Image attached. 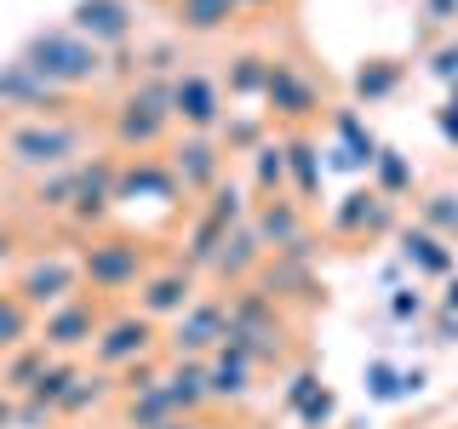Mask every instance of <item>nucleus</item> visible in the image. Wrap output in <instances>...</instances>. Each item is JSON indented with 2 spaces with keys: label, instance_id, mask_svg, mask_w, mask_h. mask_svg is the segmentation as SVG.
I'll return each instance as SVG.
<instances>
[{
  "label": "nucleus",
  "instance_id": "obj_1",
  "mask_svg": "<svg viewBox=\"0 0 458 429\" xmlns=\"http://www.w3.org/2000/svg\"><path fill=\"white\" fill-rule=\"evenodd\" d=\"M92 121L81 114H0V161L23 178H52L92 155Z\"/></svg>",
  "mask_w": 458,
  "mask_h": 429
},
{
  "label": "nucleus",
  "instance_id": "obj_2",
  "mask_svg": "<svg viewBox=\"0 0 458 429\" xmlns=\"http://www.w3.org/2000/svg\"><path fill=\"white\" fill-rule=\"evenodd\" d=\"M18 63H29L52 92H69V97L109 75V57L98 52L92 40H81L75 29H40V35H29L23 52H18Z\"/></svg>",
  "mask_w": 458,
  "mask_h": 429
},
{
  "label": "nucleus",
  "instance_id": "obj_3",
  "mask_svg": "<svg viewBox=\"0 0 458 429\" xmlns=\"http://www.w3.org/2000/svg\"><path fill=\"white\" fill-rule=\"evenodd\" d=\"M149 269H155V257L138 235L98 229V235L81 240V281H86V292H98V298H132Z\"/></svg>",
  "mask_w": 458,
  "mask_h": 429
},
{
  "label": "nucleus",
  "instance_id": "obj_4",
  "mask_svg": "<svg viewBox=\"0 0 458 429\" xmlns=\"http://www.w3.org/2000/svg\"><path fill=\"white\" fill-rule=\"evenodd\" d=\"M109 138L114 149L126 155H149L172 138V97H166V80H138L114 97L109 109Z\"/></svg>",
  "mask_w": 458,
  "mask_h": 429
},
{
  "label": "nucleus",
  "instance_id": "obj_5",
  "mask_svg": "<svg viewBox=\"0 0 458 429\" xmlns=\"http://www.w3.org/2000/svg\"><path fill=\"white\" fill-rule=\"evenodd\" d=\"M81 286H86L81 281V252H57V247L29 252L18 264V275H12V292H18L35 315H47L57 304H69V298H81Z\"/></svg>",
  "mask_w": 458,
  "mask_h": 429
},
{
  "label": "nucleus",
  "instance_id": "obj_6",
  "mask_svg": "<svg viewBox=\"0 0 458 429\" xmlns=\"http://www.w3.org/2000/svg\"><path fill=\"white\" fill-rule=\"evenodd\" d=\"M161 326L143 321L138 309H121V315H104V326H98L92 338V366L98 372H132L143 361H155V349H161Z\"/></svg>",
  "mask_w": 458,
  "mask_h": 429
},
{
  "label": "nucleus",
  "instance_id": "obj_7",
  "mask_svg": "<svg viewBox=\"0 0 458 429\" xmlns=\"http://www.w3.org/2000/svg\"><path fill=\"white\" fill-rule=\"evenodd\" d=\"M166 97H172V126H183V132L218 138V126L229 121V92L207 69H178V75L166 80Z\"/></svg>",
  "mask_w": 458,
  "mask_h": 429
},
{
  "label": "nucleus",
  "instance_id": "obj_8",
  "mask_svg": "<svg viewBox=\"0 0 458 429\" xmlns=\"http://www.w3.org/2000/svg\"><path fill=\"white\" fill-rule=\"evenodd\" d=\"M264 104L276 121H293L304 126L327 109V92H321V75L304 63V57H269V86H264Z\"/></svg>",
  "mask_w": 458,
  "mask_h": 429
},
{
  "label": "nucleus",
  "instance_id": "obj_9",
  "mask_svg": "<svg viewBox=\"0 0 458 429\" xmlns=\"http://www.w3.org/2000/svg\"><path fill=\"white\" fill-rule=\"evenodd\" d=\"M224 332H229V292H207L172 321L166 355L172 361H207V355H218Z\"/></svg>",
  "mask_w": 458,
  "mask_h": 429
},
{
  "label": "nucleus",
  "instance_id": "obj_10",
  "mask_svg": "<svg viewBox=\"0 0 458 429\" xmlns=\"http://www.w3.org/2000/svg\"><path fill=\"white\" fill-rule=\"evenodd\" d=\"M229 332L247 338L264 361H281L286 355V321H281V304L264 292V286H235L229 292Z\"/></svg>",
  "mask_w": 458,
  "mask_h": 429
},
{
  "label": "nucleus",
  "instance_id": "obj_11",
  "mask_svg": "<svg viewBox=\"0 0 458 429\" xmlns=\"http://www.w3.org/2000/svg\"><path fill=\"white\" fill-rule=\"evenodd\" d=\"M132 298H138L132 309L143 315V321L172 326V321H178V315L200 298V275H195V269H183V264H155L149 275L138 281V292H132Z\"/></svg>",
  "mask_w": 458,
  "mask_h": 429
},
{
  "label": "nucleus",
  "instance_id": "obj_12",
  "mask_svg": "<svg viewBox=\"0 0 458 429\" xmlns=\"http://www.w3.org/2000/svg\"><path fill=\"white\" fill-rule=\"evenodd\" d=\"M166 166H172V178H178V195H212L224 183L229 149L212 132H183V138H172Z\"/></svg>",
  "mask_w": 458,
  "mask_h": 429
},
{
  "label": "nucleus",
  "instance_id": "obj_13",
  "mask_svg": "<svg viewBox=\"0 0 458 429\" xmlns=\"http://www.w3.org/2000/svg\"><path fill=\"white\" fill-rule=\"evenodd\" d=\"M98 326H104V304H98L92 292H81V298H69V304H57V309L40 315V321H35V343H47L52 355H81V349H92Z\"/></svg>",
  "mask_w": 458,
  "mask_h": 429
},
{
  "label": "nucleus",
  "instance_id": "obj_14",
  "mask_svg": "<svg viewBox=\"0 0 458 429\" xmlns=\"http://www.w3.org/2000/svg\"><path fill=\"white\" fill-rule=\"evenodd\" d=\"M252 235L264 240V252H310V206L293 195L252 200Z\"/></svg>",
  "mask_w": 458,
  "mask_h": 429
},
{
  "label": "nucleus",
  "instance_id": "obj_15",
  "mask_svg": "<svg viewBox=\"0 0 458 429\" xmlns=\"http://www.w3.org/2000/svg\"><path fill=\"white\" fill-rule=\"evenodd\" d=\"M69 29H75L81 40H92L98 52H121V46H132V35H138V6L132 0H75Z\"/></svg>",
  "mask_w": 458,
  "mask_h": 429
},
{
  "label": "nucleus",
  "instance_id": "obj_16",
  "mask_svg": "<svg viewBox=\"0 0 458 429\" xmlns=\"http://www.w3.org/2000/svg\"><path fill=\"white\" fill-rule=\"evenodd\" d=\"M69 109H75V97L52 92L29 63H18V57L0 63V114H69Z\"/></svg>",
  "mask_w": 458,
  "mask_h": 429
},
{
  "label": "nucleus",
  "instance_id": "obj_17",
  "mask_svg": "<svg viewBox=\"0 0 458 429\" xmlns=\"http://www.w3.org/2000/svg\"><path fill=\"white\" fill-rule=\"evenodd\" d=\"M390 229H401L395 218V200H384L378 189H350L333 206V235L338 240H372V235H390Z\"/></svg>",
  "mask_w": 458,
  "mask_h": 429
},
{
  "label": "nucleus",
  "instance_id": "obj_18",
  "mask_svg": "<svg viewBox=\"0 0 458 429\" xmlns=\"http://www.w3.org/2000/svg\"><path fill=\"white\" fill-rule=\"evenodd\" d=\"M395 240H401V257H407L419 275H429V281H447L453 269H458V247H453V240H441V235H429L424 223H401Z\"/></svg>",
  "mask_w": 458,
  "mask_h": 429
},
{
  "label": "nucleus",
  "instance_id": "obj_19",
  "mask_svg": "<svg viewBox=\"0 0 458 429\" xmlns=\"http://www.w3.org/2000/svg\"><path fill=\"white\" fill-rule=\"evenodd\" d=\"M264 240L252 235V223H235L229 229V240H224V252H218V264H212V281H224V286H247L258 269H264Z\"/></svg>",
  "mask_w": 458,
  "mask_h": 429
},
{
  "label": "nucleus",
  "instance_id": "obj_20",
  "mask_svg": "<svg viewBox=\"0 0 458 429\" xmlns=\"http://www.w3.org/2000/svg\"><path fill=\"white\" fill-rule=\"evenodd\" d=\"M286 183H293V200H310L321 195V149H315L310 132H286Z\"/></svg>",
  "mask_w": 458,
  "mask_h": 429
},
{
  "label": "nucleus",
  "instance_id": "obj_21",
  "mask_svg": "<svg viewBox=\"0 0 458 429\" xmlns=\"http://www.w3.org/2000/svg\"><path fill=\"white\" fill-rule=\"evenodd\" d=\"M224 240H229V223H218L212 212H195L190 235H183V257H178V264L195 269V275H212V264H218Z\"/></svg>",
  "mask_w": 458,
  "mask_h": 429
},
{
  "label": "nucleus",
  "instance_id": "obj_22",
  "mask_svg": "<svg viewBox=\"0 0 458 429\" xmlns=\"http://www.w3.org/2000/svg\"><path fill=\"white\" fill-rule=\"evenodd\" d=\"M252 372L258 366H247V361H235V355H207V395L218 400V407H241V400L252 395Z\"/></svg>",
  "mask_w": 458,
  "mask_h": 429
},
{
  "label": "nucleus",
  "instance_id": "obj_23",
  "mask_svg": "<svg viewBox=\"0 0 458 429\" xmlns=\"http://www.w3.org/2000/svg\"><path fill=\"white\" fill-rule=\"evenodd\" d=\"M235 18H241L235 0H172V23L183 35H224Z\"/></svg>",
  "mask_w": 458,
  "mask_h": 429
},
{
  "label": "nucleus",
  "instance_id": "obj_24",
  "mask_svg": "<svg viewBox=\"0 0 458 429\" xmlns=\"http://www.w3.org/2000/svg\"><path fill=\"white\" fill-rule=\"evenodd\" d=\"M166 395H172V407H178V418H195L200 407H207V361H172L166 372Z\"/></svg>",
  "mask_w": 458,
  "mask_h": 429
},
{
  "label": "nucleus",
  "instance_id": "obj_25",
  "mask_svg": "<svg viewBox=\"0 0 458 429\" xmlns=\"http://www.w3.org/2000/svg\"><path fill=\"white\" fill-rule=\"evenodd\" d=\"M252 195L269 200V195H286V143L281 138H264L252 149Z\"/></svg>",
  "mask_w": 458,
  "mask_h": 429
},
{
  "label": "nucleus",
  "instance_id": "obj_26",
  "mask_svg": "<svg viewBox=\"0 0 458 429\" xmlns=\"http://www.w3.org/2000/svg\"><path fill=\"white\" fill-rule=\"evenodd\" d=\"M269 86V57L264 52H235L224 69V92L229 97H264Z\"/></svg>",
  "mask_w": 458,
  "mask_h": 429
},
{
  "label": "nucleus",
  "instance_id": "obj_27",
  "mask_svg": "<svg viewBox=\"0 0 458 429\" xmlns=\"http://www.w3.org/2000/svg\"><path fill=\"white\" fill-rule=\"evenodd\" d=\"M47 361H52L47 343H23V349L6 355V366H0V383H6L12 395H29V390H35V378L47 372Z\"/></svg>",
  "mask_w": 458,
  "mask_h": 429
},
{
  "label": "nucleus",
  "instance_id": "obj_28",
  "mask_svg": "<svg viewBox=\"0 0 458 429\" xmlns=\"http://www.w3.org/2000/svg\"><path fill=\"white\" fill-rule=\"evenodd\" d=\"M35 343V309L23 304L18 292H0V355Z\"/></svg>",
  "mask_w": 458,
  "mask_h": 429
},
{
  "label": "nucleus",
  "instance_id": "obj_29",
  "mask_svg": "<svg viewBox=\"0 0 458 429\" xmlns=\"http://www.w3.org/2000/svg\"><path fill=\"white\" fill-rule=\"evenodd\" d=\"M372 189H378L384 200L412 195V161L395 155V149H378V155H372Z\"/></svg>",
  "mask_w": 458,
  "mask_h": 429
},
{
  "label": "nucleus",
  "instance_id": "obj_30",
  "mask_svg": "<svg viewBox=\"0 0 458 429\" xmlns=\"http://www.w3.org/2000/svg\"><path fill=\"white\" fill-rule=\"evenodd\" d=\"M395 86H401L395 57H367V63L355 69V97H361V104H378V97H390Z\"/></svg>",
  "mask_w": 458,
  "mask_h": 429
},
{
  "label": "nucleus",
  "instance_id": "obj_31",
  "mask_svg": "<svg viewBox=\"0 0 458 429\" xmlns=\"http://www.w3.org/2000/svg\"><path fill=\"white\" fill-rule=\"evenodd\" d=\"M109 400V372H81L75 378V390H69L64 400H57V418H81V412H92V407H104Z\"/></svg>",
  "mask_w": 458,
  "mask_h": 429
},
{
  "label": "nucleus",
  "instance_id": "obj_32",
  "mask_svg": "<svg viewBox=\"0 0 458 429\" xmlns=\"http://www.w3.org/2000/svg\"><path fill=\"white\" fill-rule=\"evenodd\" d=\"M419 223L441 240H458V195L453 189H436V195H419Z\"/></svg>",
  "mask_w": 458,
  "mask_h": 429
},
{
  "label": "nucleus",
  "instance_id": "obj_33",
  "mask_svg": "<svg viewBox=\"0 0 458 429\" xmlns=\"http://www.w3.org/2000/svg\"><path fill=\"white\" fill-rule=\"evenodd\" d=\"M218 143L229 155H252L258 143H264V121H252V114H229V121L218 126Z\"/></svg>",
  "mask_w": 458,
  "mask_h": 429
},
{
  "label": "nucleus",
  "instance_id": "obj_34",
  "mask_svg": "<svg viewBox=\"0 0 458 429\" xmlns=\"http://www.w3.org/2000/svg\"><path fill=\"white\" fill-rule=\"evenodd\" d=\"M200 212H212V218H218V223H229V229H235V223H247V218H252V206H247V195H241V189H235V183H218V189H212V195H207V206H200Z\"/></svg>",
  "mask_w": 458,
  "mask_h": 429
},
{
  "label": "nucleus",
  "instance_id": "obj_35",
  "mask_svg": "<svg viewBox=\"0 0 458 429\" xmlns=\"http://www.w3.org/2000/svg\"><path fill=\"white\" fill-rule=\"evenodd\" d=\"M333 126H338V138L350 143V161H367V166H372L378 143H372V132H367L361 121H355V109H338V114H333Z\"/></svg>",
  "mask_w": 458,
  "mask_h": 429
},
{
  "label": "nucleus",
  "instance_id": "obj_36",
  "mask_svg": "<svg viewBox=\"0 0 458 429\" xmlns=\"http://www.w3.org/2000/svg\"><path fill=\"white\" fill-rule=\"evenodd\" d=\"M367 390H372V400H401V395H412V390H407V372H395L390 361H372V366H367Z\"/></svg>",
  "mask_w": 458,
  "mask_h": 429
},
{
  "label": "nucleus",
  "instance_id": "obj_37",
  "mask_svg": "<svg viewBox=\"0 0 458 429\" xmlns=\"http://www.w3.org/2000/svg\"><path fill=\"white\" fill-rule=\"evenodd\" d=\"M333 412H338L333 390H315L304 407H298V424H304V429H327V424H333Z\"/></svg>",
  "mask_w": 458,
  "mask_h": 429
},
{
  "label": "nucleus",
  "instance_id": "obj_38",
  "mask_svg": "<svg viewBox=\"0 0 458 429\" xmlns=\"http://www.w3.org/2000/svg\"><path fill=\"white\" fill-rule=\"evenodd\" d=\"M429 75H436V80H458V40H441V46L436 52H429Z\"/></svg>",
  "mask_w": 458,
  "mask_h": 429
},
{
  "label": "nucleus",
  "instance_id": "obj_39",
  "mask_svg": "<svg viewBox=\"0 0 458 429\" xmlns=\"http://www.w3.org/2000/svg\"><path fill=\"white\" fill-rule=\"evenodd\" d=\"M315 390H321V383H315V372H298V378H293V383H286V407H293V412H298V407H304V400H310Z\"/></svg>",
  "mask_w": 458,
  "mask_h": 429
},
{
  "label": "nucleus",
  "instance_id": "obj_40",
  "mask_svg": "<svg viewBox=\"0 0 458 429\" xmlns=\"http://www.w3.org/2000/svg\"><path fill=\"white\" fill-rule=\"evenodd\" d=\"M424 18L436 29H453L458 23V0H424Z\"/></svg>",
  "mask_w": 458,
  "mask_h": 429
},
{
  "label": "nucleus",
  "instance_id": "obj_41",
  "mask_svg": "<svg viewBox=\"0 0 458 429\" xmlns=\"http://www.w3.org/2000/svg\"><path fill=\"white\" fill-rule=\"evenodd\" d=\"M18 264V223H0V269Z\"/></svg>",
  "mask_w": 458,
  "mask_h": 429
},
{
  "label": "nucleus",
  "instance_id": "obj_42",
  "mask_svg": "<svg viewBox=\"0 0 458 429\" xmlns=\"http://www.w3.org/2000/svg\"><path fill=\"white\" fill-rule=\"evenodd\" d=\"M390 309H395V321H412V315L424 309V298H419V292H395V298H390Z\"/></svg>",
  "mask_w": 458,
  "mask_h": 429
},
{
  "label": "nucleus",
  "instance_id": "obj_43",
  "mask_svg": "<svg viewBox=\"0 0 458 429\" xmlns=\"http://www.w3.org/2000/svg\"><path fill=\"white\" fill-rule=\"evenodd\" d=\"M436 126H441V138H447L453 149H458V109H453V104H441V109H436Z\"/></svg>",
  "mask_w": 458,
  "mask_h": 429
},
{
  "label": "nucleus",
  "instance_id": "obj_44",
  "mask_svg": "<svg viewBox=\"0 0 458 429\" xmlns=\"http://www.w3.org/2000/svg\"><path fill=\"white\" fill-rule=\"evenodd\" d=\"M441 315H453V321H458V275H447V292H441Z\"/></svg>",
  "mask_w": 458,
  "mask_h": 429
},
{
  "label": "nucleus",
  "instance_id": "obj_45",
  "mask_svg": "<svg viewBox=\"0 0 458 429\" xmlns=\"http://www.w3.org/2000/svg\"><path fill=\"white\" fill-rule=\"evenodd\" d=\"M241 12H269V6H281V0H235Z\"/></svg>",
  "mask_w": 458,
  "mask_h": 429
},
{
  "label": "nucleus",
  "instance_id": "obj_46",
  "mask_svg": "<svg viewBox=\"0 0 458 429\" xmlns=\"http://www.w3.org/2000/svg\"><path fill=\"white\" fill-rule=\"evenodd\" d=\"M161 429H200V424H195V418H166Z\"/></svg>",
  "mask_w": 458,
  "mask_h": 429
},
{
  "label": "nucleus",
  "instance_id": "obj_47",
  "mask_svg": "<svg viewBox=\"0 0 458 429\" xmlns=\"http://www.w3.org/2000/svg\"><path fill=\"white\" fill-rule=\"evenodd\" d=\"M0 429H12V407H6V400H0Z\"/></svg>",
  "mask_w": 458,
  "mask_h": 429
},
{
  "label": "nucleus",
  "instance_id": "obj_48",
  "mask_svg": "<svg viewBox=\"0 0 458 429\" xmlns=\"http://www.w3.org/2000/svg\"><path fill=\"white\" fill-rule=\"evenodd\" d=\"M447 104H453V109H458V80H453V97H447Z\"/></svg>",
  "mask_w": 458,
  "mask_h": 429
}]
</instances>
